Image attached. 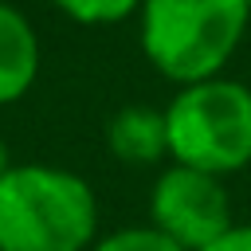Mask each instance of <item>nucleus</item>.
Masks as SVG:
<instances>
[{"label": "nucleus", "mask_w": 251, "mask_h": 251, "mask_svg": "<svg viewBox=\"0 0 251 251\" xmlns=\"http://www.w3.org/2000/svg\"><path fill=\"white\" fill-rule=\"evenodd\" d=\"M149 224L176 247L204 251L235 224L224 176L169 161L149 188Z\"/></svg>", "instance_id": "obj_4"}, {"label": "nucleus", "mask_w": 251, "mask_h": 251, "mask_svg": "<svg viewBox=\"0 0 251 251\" xmlns=\"http://www.w3.org/2000/svg\"><path fill=\"white\" fill-rule=\"evenodd\" d=\"M94 188L59 165H12L0 176V251H90Z\"/></svg>", "instance_id": "obj_1"}, {"label": "nucleus", "mask_w": 251, "mask_h": 251, "mask_svg": "<svg viewBox=\"0 0 251 251\" xmlns=\"http://www.w3.org/2000/svg\"><path fill=\"white\" fill-rule=\"evenodd\" d=\"M106 149L122 165H157L169 157V133H165V110L157 106H122L106 122Z\"/></svg>", "instance_id": "obj_6"}, {"label": "nucleus", "mask_w": 251, "mask_h": 251, "mask_svg": "<svg viewBox=\"0 0 251 251\" xmlns=\"http://www.w3.org/2000/svg\"><path fill=\"white\" fill-rule=\"evenodd\" d=\"M51 4L82 27H114L141 8V0H51Z\"/></svg>", "instance_id": "obj_7"}, {"label": "nucleus", "mask_w": 251, "mask_h": 251, "mask_svg": "<svg viewBox=\"0 0 251 251\" xmlns=\"http://www.w3.org/2000/svg\"><path fill=\"white\" fill-rule=\"evenodd\" d=\"M39 78V35L31 20L0 0V106L20 102Z\"/></svg>", "instance_id": "obj_5"}, {"label": "nucleus", "mask_w": 251, "mask_h": 251, "mask_svg": "<svg viewBox=\"0 0 251 251\" xmlns=\"http://www.w3.org/2000/svg\"><path fill=\"white\" fill-rule=\"evenodd\" d=\"M90 251H184V247H176L153 224H137V227H118L110 235H98Z\"/></svg>", "instance_id": "obj_8"}, {"label": "nucleus", "mask_w": 251, "mask_h": 251, "mask_svg": "<svg viewBox=\"0 0 251 251\" xmlns=\"http://www.w3.org/2000/svg\"><path fill=\"white\" fill-rule=\"evenodd\" d=\"M204 251H251V224H231L216 243H208Z\"/></svg>", "instance_id": "obj_9"}, {"label": "nucleus", "mask_w": 251, "mask_h": 251, "mask_svg": "<svg viewBox=\"0 0 251 251\" xmlns=\"http://www.w3.org/2000/svg\"><path fill=\"white\" fill-rule=\"evenodd\" d=\"M243 4H247V8H251V0H243Z\"/></svg>", "instance_id": "obj_11"}, {"label": "nucleus", "mask_w": 251, "mask_h": 251, "mask_svg": "<svg viewBox=\"0 0 251 251\" xmlns=\"http://www.w3.org/2000/svg\"><path fill=\"white\" fill-rule=\"evenodd\" d=\"M247 24L243 0H141L137 43L161 78L188 86L224 75Z\"/></svg>", "instance_id": "obj_2"}, {"label": "nucleus", "mask_w": 251, "mask_h": 251, "mask_svg": "<svg viewBox=\"0 0 251 251\" xmlns=\"http://www.w3.org/2000/svg\"><path fill=\"white\" fill-rule=\"evenodd\" d=\"M169 161L231 176L251 165V86L239 78H200L176 86L165 106Z\"/></svg>", "instance_id": "obj_3"}, {"label": "nucleus", "mask_w": 251, "mask_h": 251, "mask_svg": "<svg viewBox=\"0 0 251 251\" xmlns=\"http://www.w3.org/2000/svg\"><path fill=\"white\" fill-rule=\"evenodd\" d=\"M12 165H16V161H12V153H8V141L0 137V176H4V173H8Z\"/></svg>", "instance_id": "obj_10"}]
</instances>
